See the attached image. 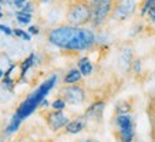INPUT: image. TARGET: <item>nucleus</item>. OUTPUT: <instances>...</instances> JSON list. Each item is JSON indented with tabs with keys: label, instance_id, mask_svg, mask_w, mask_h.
I'll return each instance as SVG.
<instances>
[{
	"label": "nucleus",
	"instance_id": "f257e3e1",
	"mask_svg": "<svg viewBox=\"0 0 155 142\" xmlns=\"http://www.w3.org/2000/svg\"><path fill=\"white\" fill-rule=\"evenodd\" d=\"M46 38L56 48L70 53L90 51L97 44V34L93 31V28L68 23L50 27L46 33Z\"/></svg>",
	"mask_w": 155,
	"mask_h": 142
},
{
	"label": "nucleus",
	"instance_id": "f03ea898",
	"mask_svg": "<svg viewBox=\"0 0 155 142\" xmlns=\"http://www.w3.org/2000/svg\"><path fill=\"white\" fill-rule=\"evenodd\" d=\"M57 78H58L57 74H53V76L48 77L47 80L43 81L41 84L38 85L37 88L17 107L16 114H14V118L23 121V119L27 118L28 115H31V114L36 111V108L41 105L43 99H46L48 92L54 88V85H56V82H57Z\"/></svg>",
	"mask_w": 155,
	"mask_h": 142
},
{
	"label": "nucleus",
	"instance_id": "7ed1b4c3",
	"mask_svg": "<svg viewBox=\"0 0 155 142\" xmlns=\"http://www.w3.org/2000/svg\"><path fill=\"white\" fill-rule=\"evenodd\" d=\"M64 20L73 26L85 27L91 23V3L90 0H66Z\"/></svg>",
	"mask_w": 155,
	"mask_h": 142
},
{
	"label": "nucleus",
	"instance_id": "20e7f679",
	"mask_svg": "<svg viewBox=\"0 0 155 142\" xmlns=\"http://www.w3.org/2000/svg\"><path fill=\"white\" fill-rule=\"evenodd\" d=\"M91 3V27H104L110 19H113L114 7L117 0H90Z\"/></svg>",
	"mask_w": 155,
	"mask_h": 142
},
{
	"label": "nucleus",
	"instance_id": "39448f33",
	"mask_svg": "<svg viewBox=\"0 0 155 142\" xmlns=\"http://www.w3.org/2000/svg\"><path fill=\"white\" fill-rule=\"evenodd\" d=\"M115 124V137L118 142H132L135 139V122L128 114L117 115L114 119Z\"/></svg>",
	"mask_w": 155,
	"mask_h": 142
},
{
	"label": "nucleus",
	"instance_id": "423d86ee",
	"mask_svg": "<svg viewBox=\"0 0 155 142\" xmlns=\"http://www.w3.org/2000/svg\"><path fill=\"white\" fill-rule=\"evenodd\" d=\"M60 97L68 105H81L87 99L85 88L80 84H68L64 85L60 90Z\"/></svg>",
	"mask_w": 155,
	"mask_h": 142
},
{
	"label": "nucleus",
	"instance_id": "0eeeda50",
	"mask_svg": "<svg viewBox=\"0 0 155 142\" xmlns=\"http://www.w3.org/2000/svg\"><path fill=\"white\" fill-rule=\"evenodd\" d=\"M138 10V0H117L114 7L113 20L115 21H127L137 13Z\"/></svg>",
	"mask_w": 155,
	"mask_h": 142
},
{
	"label": "nucleus",
	"instance_id": "6e6552de",
	"mask_svg": "<svg viewBox=\"0 0 155 142\" xmlns=\"http://www.w3.org/2000/svg\"><path fill=\"white\" fill-rule=\"evenodd\" d=\"M135 60L134 57V48L131 46H122L118 51L117 57V63H118V68L122 73H130L132 68V63Z\"/></svg>",
	"mask_w": 155,
	"mask_h": 142
},
{
	"label": "nucleus",
	"instance_id": "1a4fd4ad",
	"mask_svg": "<svg viewBox=\"0 0 155 142\" xmlns=\"http://www.w3.org/2000/svg\"><path fill=\"white\" fill-rule=\"evenodd\" d=\"M68 121L70 119L67 118V115L63 112V109H54L51 112H47V115H46V122L50 127V129L54 131V132L63 129Z\"/></svg>",
	"mask_w": 155,
	"mask_h": 142
},
{
	"label": "nucleus",
	"instance_id": "9d476101",
	"mask_svg": "<svg viewBox=\"0 0 155 142\" xmlns=\"http://www.w3.org/2000/svg\"><path fill=\"white\" fill-rule=\"evenodd\" d=\"M85 125H87V117L84 115V117H77V118L68 121L64 129L67 134H78L84 129Z\"/></svg>",
	"mask_w": 155,
	"mask_h": 142
},
{
	"label": "nucleus",
	"instance_id": "9b49d317",
	"mask_svg": "<svg viewBox=\"0 0 155 142\" xmlns=\"http://www.w3.org/2000/svg\"><path fill=\"white\" fill-rule=\"evenodd\" d=\"M104 108H105V101L104 99H95V101H93V104L87 108L85 117L87 118H100L103 115Z\"/></svg>",
	"mask_w": 155,
	"mask_h": 142
},
{
	"label": "nucleus",
	"instance_id": "f8f14e48",
	"mask_svg": "<svg viewBox=\"0 0 155 142\" xmlns=\"http://www.w3.org/2000/svg\"><path fill=\"white\" fill-rule=\"evenodd\" d=\"M77 68L81 71L83 77H90L93 74V71H94V64L91 63V60L87 56H83L77 61Z\"/></svg>",
	"mask_w": 155,
	"mask_h": 142
},
{
	"label": "nucleus",
	"instance_id": "ddd939ff",
	"mask_svg": "<svg viewBox=\"0 0 155 142\" xmlns=\"http://www.w3.org/2000/svg\"><path fill=\"white\" fill-rule=\"evenodd\" d=\"M81 80H83V74L78 68H70L67 71L64 77H63V82L66 85L68 84H80Z\"/></svg>",
	"mask_w": 155,
	"mask_h": 142
},
{
	"label": "nucleus",
	"instance_id": "4468645a",
	"mask_svg": "<svg viewBox=\"0 0 155 142\" xmlns=\"http://www.w3.org/2000/svg\"><path fill=\"white\" fill-rule=\"evenodd\" d=\"M148 117L151 121V141L155 142V97L151 98L148 105Z\"/></svg>",
	"mask_w": 155,
	"mask_h": 142
},
{
	"label": "nucleus",
	"instance_id": "2eb2a0df",
	"mask_svg": "<svg viewBox=\"0 0 155 142\" xmlns=\"http://www.w3.org/2000/svg\"><path fill=\"white\" fill-rule=\"evenodd\" d=\"M34 63H36V53H30V56L20 64V77H24V74L34 66Z\"/></svg>",
	"mask_w": 155,
	"mask_h": 142
},
{
	"label": "nucleus",
	"instance_id": "dca6fc26",
	"mask_svg": "<svg viewBox=\"0 0 155 142\" xmlns=\"http://www.w3.org/2000/svg\"><path fill=\"white\" fill-rule=\"evenodd\" d=\"M132 111V104L130 99H122L115 107V114L117 115H122V114H130Z\"/></svg>",
	"mask_w": 155,
	"mask_h": 142
},
{
	"label": "nucleus",
	"instance_id": "f3484780",
	"mask_svg": "<svg viewBox=\"0 0 155 142\" xmlns=\"http://www.w3.org/2000/svg\"><path fill=\"white\" fill-rule=\"evenodd\" d=\"M16 19H17V21H19L20 24H28L33 20V14L26 13L23 10H20V11H17V14H16Z\"/></svg>",
	"mask_w": 155,
	"mask_h": 142
},
{
	"label": "nucleus",
	"instance_id": "a211bd4d",
	"mask_svg": "<svg viewBox=\"0 0 155 142\" xmlns=\"http://www.w3.org/2000/svg\"><path fill=\"white\" fill-rule=\"evenodd\" d=\"M155 5V0H142L141 2V6H140V16L141 17H145L148 10Z\"/></svg>",
	"mask_w": 155,
	"mask_h": 142
},
{
	"label": "nucleus",
	"instance_id": "6ab92c4d",
	"mask_svg": "<svg viewBox=\"0 0 155 142\" xmlns=\"http://www.w3.org/2000/svg\"><path fill=\"white\" fill-rule=\"evenodd\" d=\"M13 34L17 36V37H21V38H24V40H27V41L31 40V34L28 33V31L21 30V28H13Z\"/></svg>",
	"mask_w": 155,
	"mask_h": 142
},
{
	"label": "nucleus",
	"instance_id": "aec40b11",
	"mask_svg": "<svg viewBox=\"0 0 155 142\" xmlns=\"http://www.w3.org/2000/svg\"><path fill=\"white\" fill-rule=\"evenodd\" d=\"M66 105H67V102L64 101V99L61 98V97H57V98L53 101L51 107H53V109H64L66 108Z\"/></svg>",
	"mask_w": 155,
	"mask_h": 142
},
{
	"label": "nucleus",
	"instance_id": "412c9836",
	"mask_svg": "<svg viewBox=\"0 0 155 142\" xmlns=\"http://www.w3.org/2000/svg\"><path fill=\"white\" fill-rule=\"evenodd\" d=\"M141 68H142V63H141V60H140V58H135V60H134V63H132V68H131V71H132V73H135V74H138V73L141 71Z\"/></svg>",
	"mask_w": 155,
	"mask_h": 142
},
{
	"label": "nucleus",
	"instance_id": "4be33fe9",
	"mask_svg": "<svg viewBox=\"0 0 155 142\" xmlns=\"http://www.w3.org/2000/svg\"><path fill=\"white\" fill-rule=\"evenodd\" d=\"M145 17L148 19V21H150L151 24H155V5L148 10V13H147Z\"/></svg>",
	"mask_w": 155,
	"mask_h": 142
},
{
	"label": "nucleus",
	"instance_id": "5701e85b",
	"mask_svg": "<svg viewBox=\"0 0 155 142\" xmlns=\"http://www.w3.org/2000/svg\"><path fill=\"white\" fill-rule=\"evenodd\" d=\"M36 5H54L58 0H33Z\"/></svg>",
	"mask_w": 155,
	"mask_h": 142
},
{
	"label": "nucleus",
	"instance_id": "b1692460",
	"mask_svg": "<svg viewBox=\"0 0 155 142\" xmlns=\"http://www.w3.org/2000/svg\"><path fill=\"white\" fill-rule=\"evenodd\" d=\"M0 30L5 34H7V36H13V30L10 27H7V26H5V24H0Z\"/></svg>",
	"mask_w": 155,
	"mask_h": 142
},
{
	"label": "nucleus",
	"instance_id": "393cba45",
	"mask_svg": "<svg viewBox=\"0 0 155 142\" xmlns=\"http://www.w3.org/2000/svg\"><path fill=\"white\" fill-rule=\"evenodd\" d=\"M28 33L31 34V36H37L38 33H40V28L38 27H36V26H30V27H28V30H27Z\"/></svg>",
	"mask_w": 155,
	"mask_h": 142
},
{
	"label": "nucleus",
	"instance_id": "a878e982",
	"mask_svg": "<svg viewBox=\"0 0 155 142\" xmlns=\"http://www.w3.org/2000/svg\"><path fill=\"white\" fill-rule=\"evenodd\" d=\"M77 142H98V141H95L93 138H83V139H80V141H77Z\"/></svg>",
	"mask_w": 155,
	"mask_h": 142
},
{
	"label": "nucleus",
	"instance_id": "bb28decb",
	"mask_svg": "<svg viewBox=\"0 0 155 142\" xmlns=\"http://www.w3.org/2000/svg\"><path fill=\"white\" fill-rule=\"evenodd\" d=\"M2 77H5V73H3V71L0 70V78H2Z\"/></svg>",
	"mask_w": 155,
	"mask_h": 142
}]
</instances>
